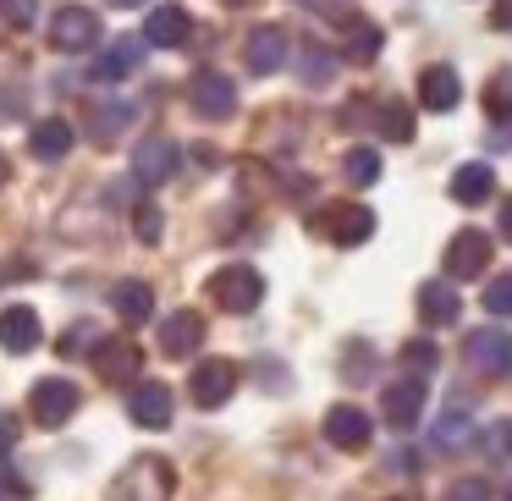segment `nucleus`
<instances>
[{
    "mask_svg": "<svg viewBox=\"0 0 512 501\" xmlns=\"http://www.w3.org/2000/svg\"><path fill=\"white\" fill-rule=\"evenodd\" d=\"M171 490H177V468L155 452H138L111 479V501H171Z\"/></svg>",
    "mask_w": 512,
    "mask_h": 501,
    "instance_id": "f257e3e1",
    "label": "nucleus"
},
{
    "mask_svg": "<svg viewBox=\"0 0 512 501\" xmlns=\"http://www.w3.org/2000/svg\"><path fill=\"white\" fill-rule=\"evenodd\" d=\"M78 408H83V391H78V380H67V375L34 380V391H28V413H34L39 430H67V424L78 419Z\"/></svg>",
    "mask_w": 512,
    "mask_h": 501,
    "instance_id": "f03ea898",
    "label": "nucleus"
},
{
    "mask_svg": "<svg viewBox=\"0 0 512 501\" xmlns=\"http://www.w3.org/2000/svg\"><path fill=\"white\" fill-rule=\"evenodd\" d=\"M210 303L221 314H254L265 303V276L254 265H226L210 276Z\"/></svg>",
    "mask_w": 512,
    "mask_h": 501,
    "instance_id": "7ed1b4c3",
    "label": "nucleus"
},
{
    "mask_svg": "<svg viewBox=\"0 0 512 501\" xmlns=\"http://www.w3.org/2000/svg\"><path fill=\"white\" fill-rule=\"evenodd\" d=\"M309 226L325 237V243H336V248H358V243L375 237V210H364V204H325Z\"/></svg>",
    "mask_w": 512,
    "mask_h": 501,
    "instance_id": "20e7f679",
    "label": "nucleus"
},
{
    "mask_svg": "<svg viewBox=\"0 0 512 501\" xmlns=\"http://www.w3.org/2000/svg\"><path fill=\"white\" fill-rule=\"evenodd\" d=\"M188 105L204 122H226V116H237V83L215 67H199L188 78Z\"/></svg>",
    "mask_w": 512,
    "mask_h": 501,
    "instance_id": "39448f33",
    "label": "nucleus"
},
{
    "mask_svg": "<svg viewBox=\"0 0 512 501\" xmlns=\"http://www.w3.org/2000/svg\"><path fill=\"white\" fill-rule=\"evenodd\" d=\"M100 17L89 12V6H61V12H50V50H61V56H83V50L100 45Z\"/></svg>",
    "mask_w": 512,
    "mask_h": 501,
    "instance_id": "423d86ee",
    "label": "nucleus"
},
{
    "mask_svg": "<svg viewBox=\"0 0 512 501\" xmlns=\"http://www.w3.org/2000/svg\"><path fill=\"white\" fill-rule=\"evenodd\" d=\"M89 364H94V375H100L105 386H133L138 369H144V347L127 342V336H100L94 353H89Z\"/></svg>",
    "mask_w": 512,
    "mask_h": 501,
    "instance_id": "0eeeda50",
    "label": "nucleus"
},
{
    "mask_svg": "<svg viewBox=\"0 0 512 501\" xmlns=\"http://www.w3.org/2000/svg\"><path fill=\"white\" fill-rule=\"evenodd\" d=\"M243 61L254 78H270V72H281L292 61V34L281 23H259L254 34L243 39Z\"/></svg>",
    "mask_w": 512,
    "mask_h": 501,
    "instance_id": "6e6552de",
    "label": "nucleus"
},
{
    "mask_svg": "<svg viewBox=\"0 0 512 501\" xmlns=\"http://www.w3.org/2000/svg\"><path fill=\"white\" fill-rule=\"evenodd\" d=\"M380 419L391 424L397 435H408L413 424L424 419V375H402L380 391Z\"/></svg>",
    "mask_w": 512,
    "mask_h": 501,
    "instance_id": "1a4fd4ad",
    "label": "nucleus"
},
{
    "mask_svg": "<svg viewBox=\"0 0 512 501\" xmlns=\"http://www.w3.org/2000/svg\"><path fill=\"white\" fill-rule=\"evenodd\" d=\"M232 391H237V364L232 358H204V364H193L188 397L199 402V408H226Z\"/></svg>",
    "mask_w": 512,
    "mask_h": 501,
    "instance_id": "9d476101",
    "label": "nucleus"
},
{
    "mask_svg": "<svg viewBox=\"0 0 512 501\" xmlns=\"http://www.w3.org/2000/svg\"><path fill=\"white\" fill-rule=\"evenodd\" d=\"M182 166V149L171 144V138H138L133 149V182L138 188H160V182H171Z\"/></svg>",
    "mask_w": 512,
    "mask_h": 501,
    "instance_id": "9b49d317",
    "label": "nucleus"
},
{
    "mask_svg": "<svg viewBox=\"0 0 512 501\" xmlns=\"http://www.w3.org/2000/svg\"><path fill=\"white\" fill-rule=\"evenodd\" d=\"M441 270H446V281H474V276H485L490 270V237L485 232H457L452 243H446V259H441Z\"/></svg>",
    "mask_w": 512,
    "mask_h": 501,
    "instance_id": "f8f14e48",
    "label": "nucleus"
},
{
    "mask_svg": "<svg viewBox=\"0 0 512 501\" xmlns=\"http://www.w3.org/2000/svg\"><path fill=\"white\" fill-rule=\"evenodd\" d=\"M463 358L479 369V375H490V380H501V375H512V336L507 331H468L463 336Z\"/></svg>",
    "mask_w": 512,
    "mask_h": 501,
    "instance_id": "ddd939ff",
    "label": "nucleus"
},
{
    "mask_svg": "<svg viewBox=\"0 0 512 501\" xmlns=\"http://www.w3.org/2000/svg\"><path fill=\"white\" fill-rule=\"evenodd\" d=\"M325 441L336 446V452H364L369 435H375V419H369L364 408H353V402H336L331 413H325Z\"/></svg>",
    "mask_w": 512,
    "mask_h": 501,
    "instance_id": "4468645a",
    "label": "nucleus"
},
{
    "mask_svg": "<svg viewBox=\"0 0 512 501\" xmlns=\"http://www.w3.org/2000/svg\"><path fill=\"white\" fill-rule=\"evenodd\" d=\"M127 419L138 430H166L171 424V386L166 380H133V391H127Z\"/></svg>",
    "mask_w": 512,
    "mask_h": 501,
    "instance_id": "2eb2a0df",
    "label": "nucleus"
},
{
    "mask_svg": "<svg viewBox=\"0 0 512 501\" xmlns=\"http://www.w3.org/2000/svg\"><path fill=\"white\" fill-rule=\"evenodd\" d=\"M204 347V314L193 309H177L160 320V353L166 358H193Z\"/></svg>",
    "mask_w": 512,
    "mask_h": 501,
    "instance_id": "dca6fc26",
    "label": "nucleus"
},
{
    "mask_svg": "<svg viewBox=\"0 0 512 501\" xmlns=\"http://www.w3.org/2000/svg\"><path fill=\"white\" fill-rule=\"evenodd\" d=\"M39 342H45L39 314L28 309V303H6V309H0V347H6V353H34Z\"/></svg>",
    "mask_w": 512,
    "mask_h": 501,
    "instance_id": "f3484780",
    "label": "nucleus"
},
{
    "mask_svg": "<svg viewBox=\"0 0 512 501\" xmlns=\"http://www.w3.org/2000/svg\"><path fill=\"white\" fill-rule=\"evenodd\" d=\"M485 116H490V149H512V72H496L485 83Z\"/></svg>",
    "mask_w": 512,
    "mask_h": 501,
    "instance_id": "a211bd4d",
    "label": "nucleus"
},
{
    "mask_svg": "<svg viewBox=\"0 0 512 501\" xmlns=\"http://www.w3.org/2000/svg\"><path fill=\"white\" fill-rule=\"evenodd\" d=\"M188 34H193L188 6H155V12L144 17V45H155V50H182Z\"/></svg>",
    "mask_w": 512,
    "mask_h": 501,
    "instance_id": "6ab92c4d",
    "label": "nucleus"
},
{
    "mask_svg": "<svg viewBox=\"0 0 512 501\" xmlns=\"http://www.w3.org/2000/svg\"><path fill=\"white\" fill-rule=\"evenodd\" d=\"M72 144H78V133H72L67 116H50V122H34V133H28V155L45 160V166H56V160L72 155Z\"/></svg>",
    "mask_w": 512,
    "mask_h": 501,
    "instance_id": "aec40b11",
    "label": "nucleus"
},
{
    "mask_svg": "<svg viewBox=\"0 0 512 501\" xmlns=\"http://www.w3.org/2000/svg\"><path fill=\"white\" fill-rule=\"evenodd\" d=\"M457 100H463V78H457L452 67H424L419 72V105L435 116L457 111Z\"/></svg>",
    "mask_w": 512,
    "mask_h": 501,
    "instance_id": "412c9836",
    "label": "nucleus"
},
{
    "mask_svg": "<svg viewBox=\"0 0 512 501\" xmlns=\"http://www.w3.org/2000/svg\"><path fill=\"white\" fill-rule=\"evenodd\" d=\"M138 61H144V45H138L133 34H127V39H111V45L94 56V83H122V78H133Z\"/></svg>",
    "mask_w": 512,
    "mask_h": 501,
    "instance_id": "4be33fe9",
    "label": "nucleus"
},
{
    "mask_svg": "<svg viewBox=\"0 0 512 501\" xmlns=\"http://www.w3.org/2000/svg\"><path fill=\"white\" fill-rule=\"evenodd\" d=\"M111 314L122 325L155 320V287H149V281H116V287H111Z\"/></svg>",
    "mask_w": 512,
    "mask_h": 501,
    "instance_id": "5701e85b",
    "label": "nucleus"
},
{
    "mask_svg": "<svg viewBox=\"0 0 512 501\" xmlns=\"http://www.w3.org/2000/svg\"><path fill=\"white\" fill-rule=\"evenodd\" d=\"M419 314L430 325H457V314H463V298H457V281H424L419 287Z\"/></svg>",
    "mask_w": 512,
    "mask_h": 501,
    "instance_id": "b1692460",
    "label": "nucleus"
},
{
    "mask_svg": "<svg viewBox=\"0 0 512 501\" xmlns=\"http://www.w3.org/2000/svg\"><path fill=\"white\" fill-rule=\"evenodd\" d=\"M468 430H474V402L452 397L441 408V419H435V446H441V452H457V446H468Z\"/></svg>",
    "mask_w": 512,
    "mask_h": 501,
    "instance_id": "393cba45",
    "label": "nucleus"
},
{
    "mask_svg": "<svg viewBox=\"0 0 512 501\" xmlns=\"http://www.w3.org/2000/svg\"><path fill=\"white\" fill-rule=\"evenodd\" d=\"M490 193H496V171H490L485 160L452 171V199H457V204H468V210H474V204H485Z\"/></svg>",
    "mask_w": 512,
    "mask_h": 501,
    "instance_id": "a878e982",
    "label": "nucleus"
},
{
    "mask_svg": "<svg viewBox=\"0 0 512 501\" xmlns=\"http://www.w3.org/2000/svg\"><path fill=\"white\" fill-rule=\"evenodd\" d=\"M127 122H133V105H122V100L89 105V138L94 144H116V138L127 133Z\"/></svg>",
    "mask_w": 512,
    "mask_h": 501,
    "instance_id": "bb28decb",
    "label": "nucleus"
},
{
    "mask_svg": "<svg viewBox=\"0 0 512 501\" xmlns=\"http://www.w3.org/2000/svg\"><path fill=\"white\" fill-rule=\"evenodd\" d=\"M380 28L364 23V17H347V39H342V61H353V67H369V61L380 56Z\"/></svg>",
    "mask_w": 512,
    "mask_h": 501,
    "instance_id": "cd10ccee",
    "label": "nucleus"
},
{
    "mask_svg": "<svg viewBox=\"0 0 512 501\" xmlns=\"http://www.w3.org/2000/svg\"><path fill=\"white\" fill-rule=\"evenodd\" d=\"M375 133L391 138V144H408L413 138V111L402 100H380L375 105Z\"/></svg>",
    "mask_w": 512,
    "mask_h": 501,
    "instance_id": "c85d7f7f",
    "label": "nucleus"
},
{
    "mask_svg": "<svg viewBox=\"0 0 512 501\" xmlns=\"http://www.w3.org/2000/svg\"><path fill=\"white\" fill-rule=\"evenodd\" d=\"M133 237L144 248H160V237H166V215H160V204L149 199V193L133 204Z\"/></svg>",
    "mask_w": 512,
    "mask_h": 501,
    "instance_id": "c756f323",
    "label": "nucleus"
},
{
    "mask_svg": "<svg viewBox=\"0 0 512 501\" xmlns=\"http://www.w3.org/2000/svg\"><path fill=\"white\" fill-rule=\"evenodd\" d=\"M342 171H347V182L353 188H369V182H380V149H347V160H342Z\"/></svg>",
    "mask_w": 512,
    "mask_h": 501,
    "instance_id": "7c9ffc66",
    "label": "nucleus"
},
{
    "mask_svg": "<svg viewBox=\"0 0 512 501\" xmlns=\"http://www.w3.org/2000/svg\"><path fill=\"white\" fill-rule=\"evenodd\" d=\"M336 72V56L325 45H303V61H298V78L309 83V89H320V83H331Z\"/></svg>",
    "mask_w": 512,
    "mask_h": 501,
    "instance_id": "2f4dec72",
    "label": "nucleus"
},
{
    "mask_svg": "<svg viewBox=\"0 0 512 501\" xmlns=\"http://www.w3.org/2000/svg\"><path fill=\"white\" fill-rule=\"evenodd\" d=\"M402 364H408L413 375L430 380L435 369H441V347H435V342H408V347H402Z\"/></svg>",
    "mask_w": 512,
    "mask_h": 501,
    "instance_id": "473e14b6",
    "label": "nucleus"
},
{
    "mask_svg": "<svg viewBox=\"0 0 512 501\" xmlns=\"http://www.w3.org/2000/svg\"><path fill=\"white\" fill-rule=\"evenodd\" d=\"M479 446H485V457H512V419H496L479 435Z\"/></svg>",
    "mask_w": 512,
    "mask_h": 501,
    "instance_id": "72a5a7b5",
    "label": "nucleus"
},
{
    "mask_svg": "<svg viewBox=\"0 0 512 501\" xmlns=\"http://www.w3.org/2000/svg\"><path fill=\"white\" fill-rule=\"evenodd\" d=\"M369 358H375V353H369V342H353V347H347V364H342V375L353 380V386H358V380H369V375H375V364H369Z\"/></svg>",
    "mask_w": 512,
    "mask_h": 501,
    "instance_id": "f704fd0d",
    "label": "nucleus"
},
{
    "mask_svg": "<svg viewBox=\"0 0 512 501\" xmlns=\"http://www.w3.org/2000/svg\"><path fill=\"white\" fill-rule=\"evenodd\" d=\"M485 309L496 314V320H507V314H512V276H496L485 287Z\"/></svg>",
    "mask_w": 512,
    "mask_h": 501,
    "instance_id": "c9c22d12",
    "label": "nucleus"
},
{
    "mask_svg": "<svg viewBox=\"0 0 512 501\" xmlns=\"http://www.w3.org/2000/svg\"><path fill=\"white\" fill-rule=\"evenodd\" d=\"M17 441H23V419L17 413H0V463L17 452Z\"/></svg>",
    "mask_w": 512,
    "mask_h": 501,
    "instance_id": "e433bc0d",
    "label": "nucleus"
},
{
    "mask_svg": "<svg viewBox=\"0 0 512 501\" xmlns=\"http://www.w3.org/2000/svg\"><path fill=\"white\" fill-rule=\"evenodd\" d=\"M94 342H100V331H94V325H72V331L67 336H61V353H83V347H89V353H94Z\"/></svg>",
    "mask_w": 512,
    "mask_h": 501,
    "instance_id": "4c0bfd02",
    "label": "nucleus"
},
{
    "mask_svg": "<svg viewBox=\"0 0 512 501\" xmlns=\"http://www.w3.org/2000/svg\"><path fill=\"white\" fill-rule=\"evenodd\" d=\"M446 501H490V485H479V479H457V485L446 490Z\"/></svg>",
    "mask_w": 512,
    "mask_h": 501,
    "instance_id": "58836bf2",
    "label": "nucleus"
},
{
    "mask_svg": "<svg viewBox=\"0 0 512 501\" xmlns=\"http://www.w3.org/2000/svg\"><path fill=\"white\" fill-rule=\"evenodd\" d=\"M0 17H12V28L34 23V0H0Z\"/></svg>",
    "mask_w": 512,
    "mask_h": 501,
    "instance_id": "ea45409f",
    "label": "nucleus"
},
{
    "mask_svg": "<svg viewBox=\"0 0 512 501\" xmlns=\"http://www.w3.org/2000/svg\"><path fill=\"white\" fill-rule=\"evenodd\" d=\"M23 111H28V100H23V94H17V89H0V127H6V122H17Z\"/></svg>",
    "mask_w": 512,
    "mask_h": 501,
    "instance_id": "a19ab883",
    "label": "nucleus"
},
{
    "mask_svg": "<svg viewBox=\"0 0 512 501\" xmlns=\"http://www.w3.org/2000/svg\"><path fill=\"white\" fill-rule=\"evenodd\" d=\"M490 28H496V34H512V0H496V6H490Z\"/></svg>",
    "mask_w": 512,
    "mask_h": 501,
    "instance_id": "79ce46f5",
    "label": "nucleus"
},
{
    "mask_svg": "<svg viewBox=\"0 0 512 501\" xmlns=\"http://www.w3.org/2000/svg\"><path fill=\"white\" fill-rule=\"evenodd\" d=\"M501 237H507V243H512V199L501 204Z\"/></svg>",
    "mask_w": 512,
    "mask_h": 501,
    "instance_id": "37998d69",
    "label": "nucleus"
},
{
    "mask_svg": "<svg viewBox=\"0 0 512 501\" xmlns=\"http://www.w3.org/2000/svg\"><path fill=\"white\" fill-rule=\"evenodd\" d=\"M6 182H12V160L0 155V188H6Z\"/></svg>",
    "mask_w": 512,
    "mask_h": 501,
    "instance_id": "c03bdc74",
    "label": "nucleus"
},
{
    "mask_svg": "<svg viewBox=\"0 0 512 501\" xmlns=\"http://www.w3.org/2000/svg\"><path fill=\"white\" fill-rule=\"evenodd\" d=\"M111 6H144V0H111Z\"/></svg>",
    "mask_w": 512,
    "mask_h": 501,
    "instance_id": "a18cd8bd",
    "label": "nucleus"
},
{
    "mask_svg": "<svg viewBox=\"0 0 512 501\" xmlns=\"http://www.w3.org/2000/svg\"><path fill=\"white\" fill-rule=\"evenodd\" d=\"M226 6H248V0H226Z\"/></svg>",
    "mask_w": 512,
    "mask_h": 501,
    "instance_id": "49530a36",
    "label": "nucleus"
},
{
    "mask_svg": "<svg viewBox=\"0 0 512 501\" xmlns=\"http://www.w3.org/2000/svg\"><path fill=\"white\" fill-rule=\"evenodd\" d=\"M391 501H413V496H391Z\"/></svg>",
    "mask_w": 512,
    "mask_h": 501,
    "instance_id": "de8ad7c7",
    "label": "nucleus"
},
{
    "mask_svg": "<svg viewBox=\"0 0 512 501\" xmlns=\"http://www.w3.org/2000/svg\"><path fill=\"white\" fill-rule=\"evenodd\" d=\"M507 501H512V490H507Z\"/></svg>",
    "mask_w": 512,
    "mask_h": 501,
    "instance_id": "09e8293b",
    "label": "nucleus"
}]
</instances>
